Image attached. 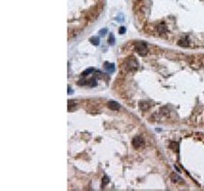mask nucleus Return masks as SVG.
<instances>
[{
    "instance_id": "nucleus-7",
    "label": "nucleus",
    "mask_w": 204,
    "mask_h": 191,
    "mask_svg": "<svg viewBox=\"0 0 204 191\" xmlns=\"http://www.w3.org/2000/svg\"><path fill=\"white\" fill-rule=\"evenodd\" d=\"M157 31L160 34H165L166 32H167V27H166V25L164 23H161V24H159V25L157 26Z\"/></svg>"
},
{
    "instance_id": "nucleus-2",
    "label": "nucleus",
    "mask_w": 204,
    "mask_h": 191,
    "mask_svg": "<svg viewBox=\"0 0 204 191\" xmlns=\"http://www.w3.org/2000/svg\"><path fill=\"white\" fill-rule=\"evenodd\" d=\"M125 69L127 71H136L138 69V61L136 60L135 58H133V57H130L127 61H125Z\"/></svg>"
},
{
    "instance_id": "nucleus-15",
    "label": "nucleus",
    "mask_w": 204,
    "mask_h": 191,
    "mask_svg": "<svg viewBox=\"0 0 204 191\" xmlns=\"http://www.w3.org/2000/svg\"><path fill=\"white\" fill-rule=\"evenodd\" d=\"M108 43H109L110 45H114V43H115V38H114L113 34H110L109 39H108Z\"/></svg>"
},
{
    "instance_id": "nucleus-11",
    "label": "nucleus",
    "mask_w": 204,
    "mask_h": 191,
    "mask_svg": "<svg viewBox=\"0 0 204 191\" xmlns=\"http://www.w3.org/2000/svg\"><path fill=\"white\" fill-rule=\"evenodd\" d=\"M87 85L90 87H95L97 86V80L95 79V78H92V79H90L89 81L87 82Z\"/></svg>"
},
{
    "instance_id": "nucleus-8",
    "label": "nucleus",
    "mask_w": 204,
    "mask_h": 191,
    "mask_svg": "<svg viewBox=\"0 0 204 191\" xmlns=\"http://www.w3.org/2000/svg\"><path fill=\"white\" fill-rule=\"evenodd\" d=\"M171 179L173 183H182V178L180 177L179 175H176V174H172L171 175Z\"/></svg>"
},
{
    "instance_id": "nucleus-4",
    "label": "nucleus",
    "mask_w": 204,
    "mask_h": 191,
    "mask_svg": "<svg viewBox=\"0 0 204 191\" xmlns=\"http://www.w3.org/2000/svg\"><path fill=\"white\" fill-rule=\"evenodd\" d=\"M104 69L107 72L108 74H112L115 71V67L114 63H109V62H105L104 63Z\"/></svg>"
},
{
    "instance_id": "nucleus-14",
    "label": "nucleus",
    "mask_w": 204,
    "mask_h": 191,
    "mask_svg": "<svg viewBox=\"0 0 204 191\" xmlns=\"http://www.w3.org/2000/svg\"><path fill=\"white\" fill-rule=\"evenodd\" d=\"M169 146H171V148L172 149L173 151L179 152V144H178V143H176V142H171Z\"/></svg>"
},
{
    "instance_id": "nucleus-3",
    "label": "nucleus",
    "mask_w": 204,
    "mask_h": 191,
    "mask_svg": "<svg viewBox=\"0 0 204 191\" xmlns=\"http://www.w3.org/2000/svg\"><path fill=\"white\" fill-rule=\"evenodd\" d=\"M132 144H133V146H134L135 148H140V147H142V146L144 145V141H143V139L140 137V136H137V137H135L134 139H133Z\"/></svg>"
},
{
    "instance_id": "nucleus-1",
    "label": "nucleus",
    "mask_w": 204,
    "mask_h": 191,
    "mask_svg": "<svg viewBox=\"0 0 204 191\" xmlns=\"http://www.w3.org/2000/svg\"><path fill=\"white\" fill-rule=\"evenodd\" d=\"M135 49L136 52H137L139 55L141 56H145L146 54L148 53V47L146 45V43L143 42H137L135 44Z\"/></svg>"
},
{
    "instance_id": "nucleus-5",
    "label": "nucleus",
    "mask_w": 204,
    "mask_h": 191,
    "mask_svg": "<svg viewBox=\"0 0 204 191\" xmlns=\"http://www.w3.org/2000/svg\"><path fill=\"white\" fill-rule=\"evenodd\" d=\"M108 107L112 110H118L121 108V104L117 103L116 101H113V100H110L108 102Z\"/></svg>"
},
{
    "instance_id": "nucleus-9",
    "label": "nucleus",
    "mask_w": 204,
    "mask_h": 191,
    "mask_svg": "<svg viewBox=\"0 0 204 191\" xmlns=\"http://www.w3.org/2000/svg\"><path fill=\"white\" fill-rule=\"evenodd\" d=\"M149 107H150L149 102H147V101H141L140 102V108L142 110H149Z\"/></svg>"
},
{
    "instance_id": "nucleus-17",
    "label": "nucleus",
    "mask_w": 204,
    "mask_h": 191,
    "mask_svg": "<svg viewBox=\"0 0 204 191\" xmlns=\"http://www.w3.org/2000/svg\"><path fill=\"white\" fill-rule=\"evenodd\" d=\"M107 33V29H103V30H100V32H99V34H100V36H105V34Z\"/></svg>"
},
{
    "instance_id": "nucleus-10",
    "label": "nucleus",
    "mask_w": 204,
    "mask_h": 191,
    "mask_svg": "<svg viewBox=\"0 0 204 191\" xmlns=\"http://www.w3.org/2000/svg\"><path fill=\"white\" fill-rule=\"evenodd\" d=\"M178 44L181 47H187V46H189V41H188V39L187 38H185V39H181L178 42Z\"/></svg>"
},
{
    "instance_id": "nucleus-19",
    "label": "nucleus",
    "mask_w": 204,
    "mask_h": 191,
    "mask_svg": "<svg viewBox=\"0 0 204 191\" xmlns=\"http://www.w3.org/2000/svg\"><path fill=\"white\" fill-rule=\"evenodd\" d=\"M67 93H69L70 95H71V94H73V93H74V91H73V90H71V88H70V87H69V91H67Z\"/></svg>"
},
{
    "instance_id": "nucleus-16",
    "label": "nucleus",
    "mask_w": 204,
    "mask_h": 191,
    "mask_svg": "<svg viewBox=\"0 0 204 191\" xmlns=\"http://www.w3.org/2000/svg\"><path fill=\"white\" fill-rule=\"evenodd\" d=\"M108 182H109V179H108L107 176H104L103 177V180H102V187H104L105 185H107Z\"/></svg>"
},
{
    "instance_id": "nucleus-6",
    "label": "nucleus",
    "mask_w": 204,
    "mask_h": 191,
    "mask_svg": "<svg viewBox=\"0 0 204 191\" xmlns=\"http://www.w3.org/2000/svg\"><path fill=\"white\" fill-rule=\"evenodd\" d=\"M77 107H78V102L76 100H73V99L69 100V111L76 110Z\"/></svg>"
},
{
    "instance_id": "nucleus-13",
    "label": "nucleus",
    "mask_w": 204,
    "mask_h": 191,
    "mask_svg": "<svg viewBox=\"0 0 204 191\" xmlns=\"http://www.w3.org/2000/svg\"><path fill=\"white\" fill-rule=\"evenodd\" d=\"M95 70L93 69V67H89V69H87L86 71H84L83 73H82V77H86V76H88V75H90L91 73H93Z\"/></svg>"
},
{
    "instance_id": "nucleus-12",
    "label": "nucleus",
    "mask_w": 204,
    "mask_h": 191,
    "mask_svg": "<svg viewBox=\"0 0 204 191\" xmlns=\"http://www.w3.org/2000/svg\"><path fill=\"white\" fill-rule=\"evenodd\" d=\"M90 42L93 44V45L97 46V45H99L100 41H99V38H98V37H92V38H90Z\"/></svg>"
},
{
    "instance_id": "nucleus-18",
    "label": "nucleus",
    "mask_w": 204,
    "mask_h": 191,
    "mask_svg": "<svg viewBox=\"0 0 204 191\" xmlns=\"http://www.w3.org/2000/svg\"><path fill=\"white\" fill-rule=\"evenodd\" d=\"M125 32V29L124 28V27H121V28L120 29V33H121V34H124Z\"/></svg>"
}]
</instances>
